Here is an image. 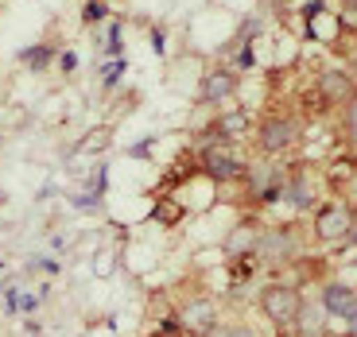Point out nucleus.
Wrapping results in <instances>:
<instances>
[{
    "instance_id": "7ed1b4c3",
    "label": "nucleus",
    "mask_w": 357,
    "mask_h": 337,
    "mask_svg": "<svg viewBox=\"0 0 357 337\" xmlns=\"http://www.w3.org/2000/svg\"><path fill=\"white\" fill-rule=\"evenodd\" d=\"M178 329L187 337H210L218 329V302L210 299V295H195V299H187L183 306H178Z\"/></svg>"
},
{
    "instance_id": "39448f33",
    "label": "nucleus",
    "mask_w": 357,
    "mask_h": 337,
    "mask_svg": "<svg viewBox=\"0 0 357 337\" xmlns=\"http://www.w3.org/2000/svg\"><path fill=\"white\" fill-rule=\"evenodd\" d=\"M295 256H299V233L295 229H264L260 233L257 260L280 267V264H291Z\"/></svg>"
},
{
    "instance_id": "f8f14e48",
    "label": "nucleus",
    "mask_w": 357,
    "mask_h": 337,
    "mask_svg": "<svg viewBox=\"0 0 357 337\" xmlns=\"http://www.w3.org/2000/svg\"><path fill=\"white\" fill-rule=\"evenodd\" d=\"M237 89V78L229 70H210L202 81V101H225Z\"/></svg>"
},
{
    "instance_id": "4468645a",
    "label": "nucleus",
    "mask_w": 357,
    "mask_h": 337,
    "mask_svg": "<svg viewBox=\"0 0 357 337\" xmlns=\"http://www.w3.org/2000/svg\"><path fill=\"white\" fill-rule=\"evenodd\" d=\"M210 337H260L252 326H245V322H218V329Z\"/></svg>"
},
{
    "instance_id": "6ab92c4d",
    "label": "nucleus",
    "mask_w": 357,
    "mask_h": 337,
    "mask_svg": "<svg viewBox=\"0 0 357 337\" xmlns=\"http://www.w3.org/2000/svg\"><path fill=\"white\" fill-rule=\"evenodd\" d=\"M349 244H357V233H354V240H349Z\"/></svg>"
},
{
    "instance_id": "f3484780",
    "label": "nucleus",
    "mask_w": 357,
    "mask_h": 337,
    "mask_svg": "<svg viewBox=\"0 0 357 337\" xmlns=\"http://www.w3.org/2000/svg\"><path fill=\"white\" fill-rule=\"evenodd\" d=\"M276 337H295V334H291V329H276Z\"/></svg>"
},
{
    "instance_id": "f257e3e1",
    "label": "nucleus",
    "mask_w": 357,
    "mask_h": 337,
    "mask_svg": "<svg viewBox=\"0 0 357 337\" xmlns=\"http://www.w3.org/2000/svg\"><path fill=\"white\" fill-rule=\"evenodd\" d=\"M357 233V210H349L346 202L331 198V202H319L311 213V237L319 244H349Z\"/></svg>"
},
{
    "instance_id": "f03ea898",
    "label": "nucleus",
    "mask_w": 357,
    "mask_h": 337,
    "mask_svg": "<svg viewBox=\"0 0 357 337\" xmlns=\"http://www.w3.org/2000/svg\"><path fill=\"white\" fill-rule=\"evenodd\" d=\"M303 299L307 295L299 291L295 283H284V279H276V283H264L257 295V306L260 314H264L268 322L276 329H291L295 318H299V311H303Z\"/></svg>"
},
{
    "instance_id": "a211bd4d",
    "label": "nucleus",
    "mask_w": 357,
    "mask_h": 337,
    "mask_svg": "<svg viewBox=\"0 0 357 337\" xmlns=\"http://www.w3.org/2000/svg\"><path fill=\"white\" fill-rule=\"evenodd\" d=\"M354 267H357V244H354Z\"/></svg>"
},
{
    "instance_id": "9b49d317",
    "label": "nucleus",
    "mask_w": 357,
    "mask_h": 337,
    "mask_svg": "<svg viewBox=\"0 0 357 337\" xmlns=\"http://www.w3.org/2000/svg\"><path fill=\"white\" fill-rule=\"evenodd\" d=\"M331 187H334V194H338V202H346L349 210H357V163H354V159L334 163Z\"/></svg>"
},
{
    "instance_id": "1a4fd4ad",
    "label": "nucleus",
    "mask_w": 357,
    "mask_h": 337,
    "mask_svg": "<svg viewBox=\"0 0 357 337\" xmlns=\"http://www.w3.org/2000/svg\"><path fill=\"white\" fill-rule=\"evenodd\" d=\"M260 233H264V229H257V225H237V229L225 237V256H229V260H249V256H257Z\"/></svg>"
},
{
    "instance_id": "dca6fc26",
    "label": "nucleus",
    "mask_w": 357,
    "mask_h": 337,
    "mask_svg": "<svg viewBox=\"0 0 357 337\" xmlns=\"http://www.w3.org/2000/svg\"><path fill=\"white\" fill-rule=\"evenodd\" d=\"M346 337H357V311L346 318Z\"/></svg>"
},
{
    "instance_id": "423d86ee",
    "label": "nucleus",
    "mask_w": 357,
    "mask_h": 337,
    "mask_svg": "<svg viewBox=\"0 0 357 337\" xmlns=\"http://www.w3.org/2000/svg\"><path fill=\"white\" fill-rule=\"evenodd\" d=\"M314 299H319V306L326 311V318L346 322L349 314L357 311V283H346V279H326Z\"/></svg>"
},
{
    "instance_id": "6e6552de",
    "label": "nucleus",
    "mask_w": 357,
    "mask_h": 337,
    "mask_svg": "<svg viewBox=\"0 0 357 337\" xmlns=\"http://www.w3.org/2000/svg\"><path fill=\"white\" fill-rule=\"evenodd\" d=\"M202 167H206V175L218 178V182H229V178H241L245 175V163L237 159L233 151H225V148H206Z\"/></svg>"
},
{
    "instance_id": "20e7f679",
    "label": "nucleus",
    "mask_w": 357,
    "mask_h": 337,
    "mask_svg": "<svg viewBox=\"0 0 357 337\" xmlns=\"http://www.w3.org/2000/svg\"><path fill=\"white\" fill-rule=\"evenodd\" d=\"M299 120L295 116H268L264 125H260V132H257V143H260V151L264 155H280V151H287V148H295L299 143Z\"/></svg>"
},
{
    "instance_id": "2eb2a0df",
    "label": "nucleus",
    "mask_w": 357,
    "mask_h": 337,
    "mask_svg": "<svg viewBox=\"0 0 357 337\" xmlns=\"http://www.w3.org/2000/svg\"><path fill=\"white\" fill-rule=\"evenodd\" d=\"M222 136H237V132H245V128H249V116L245 113H229V116H222Z\"/></svg>"
},
{
    "instance_id": "ddd939ff",
    "label": "nucleus",
    "mask_w": 357,
    "mask_h": 337,
    "mask_svg": "<svg viewBox=\"0 0 357 337\" xmlns=\"http://www.w3.org/2000/svg\"><path fill=\"white\" fill-rule=\"evenodd\" d=\"M342 132H346L349 148H357V89L346 97V105H342Z\"/></svg>"
},
{
    "instance_id": "0eeeda50",
    "label": "nucleus",
    "mask_w": 357,
    "mask_h": 337,
    "mask_svg": "<svg viewBox=\"0 0 357 337\" xmlns=\"http://www.w3.org/2000/svg\"><path fill=\"white\" fill-rule=\"evenodd\" d=\"M280 198H284L291 210H314V205H319V190H314V182L303 171H295L291 178L280 182Z\"/></svg>"
},
{
    "instance_id": "9d476101",
    "label": "nucleus",
    "mask_w": 357,
    "mask_h": 337,
    "mask_svg": "<svg viewBox=\"0 0 357 337\" xmlns=\"http://www.w3.org/2000/svg\"><path fill=\"white\" fill-rule=\"evenodd\" d=\"M295 337H326V311L319 306V299H303V311L291 326Z\"/></svg>"
}]
</instances>
